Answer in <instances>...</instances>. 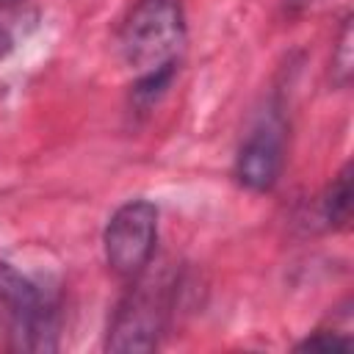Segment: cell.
<instances>
[{
    "instance_id": "6da1fadb",
    "label": "cell",
    "mask_w": 354,
    "mask_h": 354,
    "mask_svg": "<svg viewBox=\"0 0 354 354\" xmlns=\"http://www.w3.org/2000/svg\"><path fill=\"white\" fill-rule=\"evenodd\" d=\"M185 39V17L180 0H136L122 33L119 50L124 61L149 75L174 64Z\"/></svg>"
},
{
    "instance_id": "7a4b0ae2",
    "label": "cell",
    "mask_w": 354,
    "mask_h": 354,
    "mask_svg": "<svg viewBox=\"0 0 354 354\" xmlns=\"http://www.w3.org/2000/svg\"><path fill=\"white\" fill-rule=\"evenodd\" d=\"M133 288L122 299L111 332H108V351L116 354H147L158 346V337L163 332L166 315H169V293L171 282L163 274H141L133 277Z\"/></svg>"
},
{
    "instance_id": "3957f363",
    "label": "cell",
    "mask_w": 354,
    "mask_h": 354,
    "mask_svg": "<svg viewBox=\"0 0 354 354\" xmlns=\"http://www.w3.org/2000/svg\"><path fill=\"white\" fill-rule=\"evenodd\" d=\"M0 307L11 346L22 351H55L58 315L41 288L8 263H0Z\"/></svg>"
},
{
    "instance_id": "277c9868",
    "label": "cell",
    "mask_w": 354,
    "mask_h": 354,
    "mask_svg": "<svg viewBox=\"0 0 354 354\" xmlns=\"http://www.w3.org/2000/svg\"><path fill=\"white\" fill-rule=\"evenodd\" d=\"M158 241V207L147 199L124 202L105 227V260L113 274L133 279L141 274L155 252Z\"/></svg>"
},
{
    "instance_id": "5b68a950",
    "label": "cell",
    "mask_w": 354,
    "mask_h": 354,
    "mask_svg": "<svg viewBox=\"0 0 354 354\" xmlns=\"http://www.w3.org/2000/svg\"><path fill=\"white\" fill-rule=\"evenodd\" d=\"M282 171V130L277 124L257 127L241 147L235 177L252 191H268Z\"/></svg>"
},
{
    "instance_id": "8992f818",
    "label": "cell",
    "mask_w": 354,
    "mask_h": 354,
    "mask_svg": "<svg viewBox=\"0 0 354 354\" xmlns=\"http://www.w3.org/2000/svg\"><path fill=\"white\" fill-rule=\"evenodd\" d=\"M324 218L332 227H343L351 218V163L340 169V174L332 180V185L324 194Z\"/></svg>"
},
{
    "instance_id": "52a82bcc",
    "label": "cell",
    "mask_w": 354,
    "mask_h": 354,
    "mask_svg": "<svg viewBox=\"0 0 354 354\" xmlns=\"http://www.w3.org/2000/svg\"><path fill=\"white\" fill-rule=\"evenodd\" d=\"M351 19H346L343 30H340V41L335 47V55H332V72H335V80L337 83H346L348 75H351Z\"/></svg>"
},
{
    "instance_id": "ba28073f",
    "label": "cell",
    "mask_w": 354,
    "mask_h": 354,
    "mask_svg": "<svg viewBox=\"0 0 354 354\" xmlns=\"http://www.w3.org/2000/svg\"><path fill=\"white\" fill-rule=\"evenodd\" d=\"M299 351H335V348H351V340L348 337H340L337 332H318L313 337H307L304 343L296 346Z\"/></svg>"
},
{
    "instance_id": "9c48e42d",
    "label": "cell",
    "mask_w": 354,
    "mask_h": 354,
    "mask_svg": "<svg viewBox=\"0 0 354 354\" xmlns=\"http://www.w3.org/2000/svg\"><path fill=\"white\" fill-rule=\"evenodd\" d=\"M8 50H11V33H8V30L0 25V58H3Z\"/></svg>"
},
{
    "instance_id": "30bf717a",
    "label": "cell",
    "mask_w": 354,
    "mask_h": 354,
    "mask_svg": "<svg viewBox=\"0 0 354 354\" xmlns=\"http://www.w3.org/2000/svg\"><path fill=\"white\" fill-rule=\"evenodd\" d=\"M14 3H22V0H0V6H14Z\"/></svg>"
},
{
    "instance_id": "8fae6325",
    "label": "cell",
    "mask_w": 354,
    "mask_h": 354,
    "mask_svg": "<svg viewBox=\"0 0 354 354\" xmlns=\"http://www.w3.org/2000/svg\"><path fill=\"white\" fill-rule=\"evenodd\" d=\"M296 3H299V0H296Z\"/></svg>"
}]
</instances>
